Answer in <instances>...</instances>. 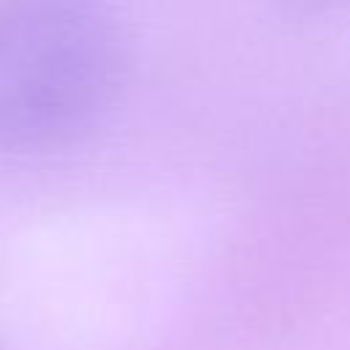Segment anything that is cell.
Returning <instances> with one entry per match:
<instances>
[{"label": "cell", "instance_id": "cell-1", "mask_svg": "<svg viewBox=\"0 0 350 350\" xmlns=\"http://www.w3.org/2000/svg\"><path fill=\"white\" fill-rule=\"evenodd\" d=\"M126 44L101 0L0 3V150H46L109 112Z\"/></svg>", "mask_w": 350, "mask_h": 350}]
</instances>
